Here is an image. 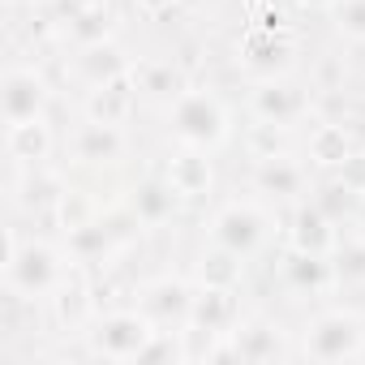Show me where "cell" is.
I'll list each match as a JSON object with an SVG mask.
<instances>
[{"instance_id":"1","label":"cell","mask_w":365,"mask_h":365,"mask_svg":"<svg viewBox=\"0 0 365 365\" xmlns=\"http://www.w3.org/2000/svg\"><path fill=\"white\" fill-rule=\"evenodd\" d=\"M150 339H155V331H150L138 314H112V318H103L99 331H95V352L125 361V356H142Z\"/></svg>"},{"instance_id":"2","label":"cell","mask_w":365,"mask_h":365,"mask_svg":"<svg viewBox=\"0 0 365 365\" xmlns=\"http://www.w3.org/2000/svg\"><path fill=\"white\" fill-rule=\"evenodd\" d=\"M356 348H361V327H356V318L331 314V318H322V322L309 331V352H314V356H352Z\"/></svg>"}]
</instances>
